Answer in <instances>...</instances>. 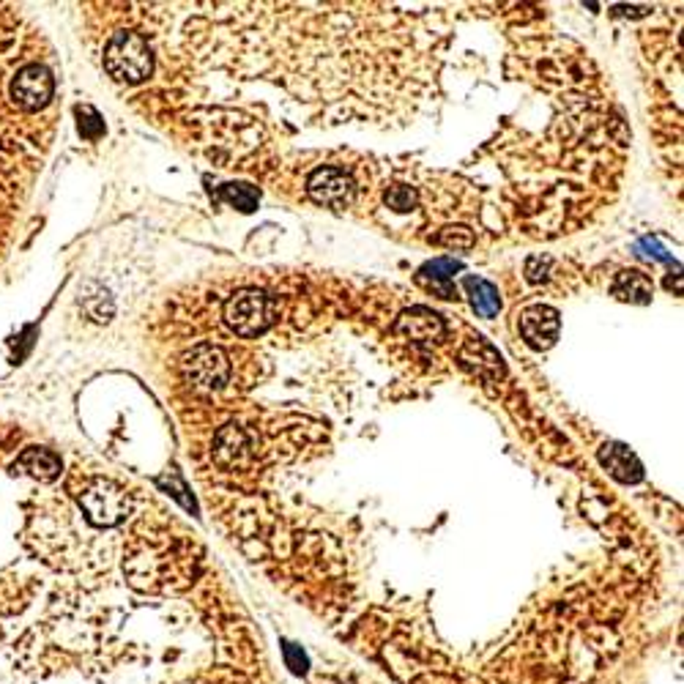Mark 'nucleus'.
Masks as SVG:
<instances>
[{"mask_svg":"<svg viewBox=\"0 0 684 684\" xmlns=\"http://www.w3.org/2000/svg\"><path fill=\"white\" fill-rule=\"evenodd\" d=\"M105 69L118 82H143L154 71V55L140 33L118 31L105 47Z\"/></svg>","mask_w":684,"mask_h":684,"instance_id":"nucleus-1","label":"nucleus"},{"mask_svg":"<svg viewBox=\"0 0 684 684\" xmlns=\"http://www.w3.org/2000/svg\"><path fill=\"white\" fill-rule=\"evenodd\" d=\"M80 507L85 512V518L93 526H118L121 520H126L132 501L126 496L124 487H118L110 479H93L85 491L80 493Z\"/></svg>","mask_w":684,"mask_h":684,"instance_id":"nucleus-2","label":"nucleus"},{"mask_svg":"<svg viewBox=\"0 0 684 684\" xmlns=\"http://www.w3.org/2000/svg\"><path fill=\"white\" fill-rule=\"evenodd\" d=\"M225 321L241 337H258L274 323V305L260 290H241L225 305Z\"/></svg>","mask_w":684,"mask_h":684,"instance_id":"nucleus-3","label":"nucleus"},{"mask_svg":"<svg viewBox=\"0 0 684 684\" xmlns=\"http://www.w3.org/2000/svg\"><path fill=\"white\" fill-rule=\"evenodd\" d=\"M183 375L194 389H201V392H217V389L228 383L230 364L220 348L198 345L183 356Z\"/></svg>","mask_w":684,"mask_h":684,"instance_id":"nucleus-4","label":"nucleus"},{"mask_svg":"<svg viewBox=\"0 0 684 684\" xmlns=\"http://www.w3.org/2000/svg\"><path fill=\"white\" fill-rule=\"evenodd\" d=\"M52 93H55V80H52L50 69H44L39 63L23 66L12 80V99H14V105H20L28 113L47 108Z\"/></svg>","mask_w":684,"mask_h":684,"instance_id":"nucleus-5","label":"nucleus"},{"mask_svg":"<svg viewBox=\"0 0 684 684\" xmlns=\"http://www.w3.org/2000/svg\"><path fill=\"white\" fill-rule=\"evenodd\" d=\"M307 192L318 206L332 209V211H342L353 203L356 186L348 173H342L337 167H321L310 175Z\"/></svg>","mask_w":684,"mask_h":684,"instance_id":"nucleus-6","label":"nucleus"},{"mask_svg":"<svg viewBox=\"0 0 684 684\" xmlns=\"http://www.w3.org/2000/svg\"><path fill=\"white\" fill-rule=\"evenodd\" d=\"M520 332L531 348L545 351L558 337V313L553 307H531L520 315Z\"/></svg>","mask_w":684,"mask_h":684,"instance_id":"nucleus-7","label":"nucleus"},{"mask_svg":"<svg viewBox=\"0 0 684 684\" xmlns=\"http://www.w3.org/2000/svg\"><path fill=\"white\" fill-rule=\"evenodd\" d=\"M395 329H398L400 334L411 337V340L427 342V340H436V337H441V332H444V323H441V318H438L436 313L417 307V310H408V313H403V315L398 318Z\"/></svg>","mask_w":684,"mask_h":684,"instance_id":"nucleus-8","label":"nucleus"},{"mask_svg":"<svg viewBox=\"0 0 684 684\" xmlns=\"http://www.w3.org/2000/svg\"><path fill=\"white\" fill-rule=\"evenodd\" d=\"M600 460L608 468V473L616 476L619 482H638L643 476V468H641L638 457L622 444H605L600 449Z\"/></svg>","mask_w":684,"mask_h":684,"instance_id":"nucleus-9","label":"nucleus"},{"mask_svg":"<svg viewBox=\"0 0 684 684\" xmlns=\"http://www.w3.org/2000/svg\"><path fill=\"white\" fill-rule=\"evenodd\" d=\"M614 296L622 299V302H630V305H649L651 302V293H654V285L651 279L643 274V271H619L616 279H614Z\"/></svg>","mask_w":684,"mask_h":684,"instance_id":"nucleus-10","label":"nucleus"},{"mask_svg":"<svg viewBox=\"0 0 684 684\" xmlns=\"http://www.w3.org/2000/svg\"><path fill=\"white\" fill-rule=\"evenodd\" d=\"M14 468H23L25 473H31L33 479L39 482H52L61 476V457L50 449H42V446H31L25 449L20 457H17V465Z\"/></svg>","mask_w":684,"mask_h":684,"instance_id":"nucleus-11","label":"nucleus"},{"mask_svg":"<svg viewBox=\"0 0 684 684\" xmlns=\"http://www.w3.org/2000/svg\"><path fill=\"white\" fill-rule=\"evenodd\" d=\"M463 287L468 290L471 307H473L479 315H484V318H496V315H499V310H501V296H499V290H496L491 282L479 279V276H465V279H463Z\"/></svg>","mask_w":684,"mask_h":684,"instance_id":"nucleus-12","label":"nucleus"},{"mask_svg":"<svg viewBox=\"0 0 684 684\" xmlns=\"http://www.w3.org/2000/svg\"><path fill=\"white\" fill-rule=\"evenodd\" d=\"M244 449H247V444H244V433L239 427L230 425V427H225L220 433V438H217V457H220V463H225V465L239 463L241 454H244Z\"/></svg>","mask_w":684,"mask_h":684,"instance_id":"nucleus-13","label":"nucleus"},{"mask_svg":"<svg viewBox=\"0 0 684 684\" xmlns=\"http://www.w3.org/2000/svg\"><path fill=\"white\" fill-rule=\"evenodd\" d=\"M222 198L230 203V206H236L239 211H255L258 209V201H260V194H258V189L255 186H249V183H225L222 186Z\"/></svg>","mask_w":684,"mask_h":684,"instance_id":"nucleus-14","label":"nucleus"},{"mask_svg":"<svg viewBox=\"0 0 684 684\" xmlns=\"http://www.w3.org/2000/svg\"><path fill=\"white\" fill-rule=\"evenodd\" d=\"M417 189L408 183H395L386 189V206L398 211V214H411L417 209Z\"/></svg>","mask_w":684,"mask_h":684,"instance_id":"nucleus-15","label":"nucleus"},{"mask_svg":"<svg viewBox=\"0 0 684 684\" xmlns=\"http://www.w3.org/2000/svg\"><path fill=\"white\" fill-rule=\"evenodd\" d=\"M473 230H468L465 225H449L436 236V244L446 247V249H471L473 247Z\"/></svg>","mask_w":684,"mask_h":684,"instance_id":"nucleus-16","label":"nucleus"},{"mask_svg":"<svg viewBox=\"0 0 684 684\" xmlns=\"http://www.w3.org/2000/svg\"><path fill=\"white\" fill-rule=\"evenodd\" d=\"M77 126H80V135L88 137V140H99L105 135V121L102 116L96 113L93 108L88 105H80L77 108Z\"/></svg>","mask_w":684,"mask_h":684,"instance_id":"nucleus-17","label":"nucleus"},{"mask_svg":"<svg viewBox=\"0 0 684 684\" xmlns=\"http://www.w3.org/2000/svg\"><path fill=\"white\" fill-rule=\"evenodd\" d=\"M454 271H460V263H457V260L438 258V260L427 263V266L419 271V279H422V282H446Z\"/></svg>","mask_w":684,"mask_h":684,"instance_id":"nucleus-18","label":"nucleus"},{"mask_svg":"<svg viewBox=\"0 0 684 684\" xmlns=\"http://www.w3.org/2000/svg\"><path fill=\"white\" fill-rule=\"evenodd\" d=\"M548 268H550V260L548 258H529L526 263V276L531 282H542L548 276Z\"/></svg>","mask_w":684,"mask_h":684,"instance_id":"nucleus-19","label":"nucleus"},{"mask_svg":"<svg viewBox=\"0 0 684 684\" xmlns=\"http://www.w3.org/2000/svg\"><path fill=\"white\" fill-rule=\"evenodd\" d=\"M285 657H287L293 670H305V654H299L296 649H293V643H285Z\"/></svg>","mask_w":684,"mask_h":684,"instance_id":"nucleus-20","label":"nucleus"}]
</instances>
